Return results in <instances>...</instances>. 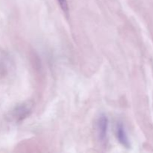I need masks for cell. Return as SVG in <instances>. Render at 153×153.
<instances>
[{
    "label": "cell",
    "instance_id": "3",
    "mask_svg": "<svg viewBox=\"0 0 153 153\" xmlns=\"http://www.w3.org/2000/svg\"><path fill=\"white\" fill-rule=\"evenodd\" d=\"M30 111H31V108H29V106L28 107L27 105H26L19 106V107L16 108V110L13 111V118H15L16 120L23 119V118H25L28 114Z\"/></svg>",
    "mask_w": 153,
    "mask_h": 153
},
{
    "label": "cell",
    "instance_id": "4",
    "mask_svg": "<svg viewBox=\"0 0 153 153\" xmlns=\"http://www.w3.org/2000/svg\"><path fill=\"white\" fill-rule=\"evenodd\" d=\"M58 2L59 3V5L63 11H68V4H67V0H58Z\"/></svg>",
    "mask_w": 153,
    "mask_h": 153
},
{
    "label": "cell",
    "instance_id": "2",
    "mask_svg": "<svg viewBox=\"0 0 153 153\" xmlns=\"http://www.w3.org/2000/svg\"><path fill=\"white\" fill-rule=\"evenodd\" d=\"M117 137L119 142L123 146L127 148L129 147V140H128V136H127L125 128H124L122 124L117 125Z\"/></svg>",
    "mask_w": 153,
    "mask_h": 153
},
{
    "label": "cell",
    "instance_id": "1",
    "mask_svg": "<svg viewBox=\"0 0 153 153\" xmlns=\"http://www.w3.org/2000/svg\"><path fill=\"white\" fill-rule=\"evenodd\" d=\"M108 120L105 114H102L99 117L97 122V131H98L99 138L102 142H105L108 134Z\"/></svg>",
    "mask_w": 153,
    "mask_h": 153
}]
</instances>
